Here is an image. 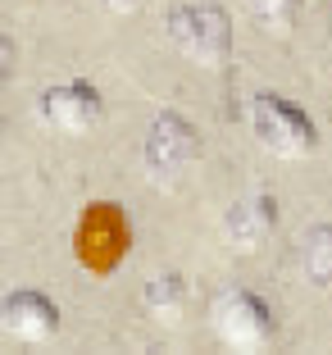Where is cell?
I'll return each mask as SVG.
<instances>
[{"instance_id": "1", "label": "cell", "mask_w": 332, "mask_h": 355, "mask_svg": "<svg viewBox=\"0 0 332 355\" xmlns=\"http://www.w3.org/2000/svg\"><path fill=\"white\" fill-rule=\"evenodd\" d=\"M132 251V223H128L123 205L114 200H91L78 214L73 228V260L82 264L91 278H110Z\"/></svg>"}, {"instance_id": "2", "label": "cell", "mask_w": 332, "mask_h": 355, "mask_svg": "<svg viewBox=\"0 0 332 355\" xmlns=\"http://www.w3.org/2000/svg\"><path fill=\"white\" fill-rule=\"evenodd\" d=\"M250 132H255V141L264 150H273L282 159H305L319 146L314 119L301 105H291L287 96H273V92H260L250 101Z\"/></svg>"}, {"instance_id": "3", "label": "cell", "mask_w": 332, "mask_h": 355, "mask_svg": "<svg viewBox=\"0 0 332 355\" xmlns=\"http://www.w3.org/2000/svg\"><path fill=\"white\" fill-rule=\"evenodd\" d=\"M164 28L168 42L205 69H218L232 55V23L218 5H173L164 14Z\"/></svg>"}, {"instance_id": "4", "label": "cell", "mask_w": 332, "mask_h": 355, "mask_svg": "<svg viewBox=\"0 0 332 355\" xmlns=\"http://www.w3.org/2000/svg\"><path fill=\"white\" fill-rule=\"evenodd\" d=\"M209 324H214L218 342H228L232 351H260L278 337V319H273L269 301L246 287H232L209 305Z\"/></svg>"}, {"instance_id": "5", "label": "cell", "mask_w": 332, "mask_h": 355, "mask_svg": "<svg viewBox=\"0 0 332 355\" xmlns=\"http://www.w3.org/2000/svg\"><path fill=\"white\" fill-rule=\"evenodd\" d=\"M200 155V132L191 119H182L177 110H159L146 128V146H141V159H146V173L150 182H173L182 168H191Z\"/></svg>"}, {"instance_id": "6", "label": "cell", "mask_w": 332, "mask_h": 355, "mask_svg": "<svg viewBox=\"0 0 332 355\" xmlns=\"http://www.w3.org/2000/svg\"><path fill=\"white\" fill-rule=\"evenodd\" d=\"M101 114H105V96L96 92L91 83H82V78L46 87L42 101H37V119H42L46 128H55V132H64V137L91 132V128L101 123Z\"/></svg>"}, {"instance_id": "7", "label": "cell", "mask_w": 332, "mask_h": 355, "mask_svg": "<svg viewBox=\"0 0 332 355\" xmlns=\"http://www.w3.org/2000/svg\"><path fill=\"white\" fill-rule=\"evenodd\" d=\"M0 328L10 342H23V346H42L60 333V305L51 301L46 292H10L5 305H0Z\"/></svg>"}, {"instance_id": "8", "label": "cell", "mask_w": 332, "mask_h": 355, "mask_svg": "<svg viewBox=\"0 0 332 355\" xmlns=\"http://www.w3.org/2000/svg\"><path fill=\"white\" fill-rule=\"evenodd\" d=\"M273 228H278V200L269 191H250V196L232 200L228 214H223V241L241 255L260 251L273 237Z\"/></svg>"}, {"instance_id": "9", "label": "cell", "mask_w": 332, "mask_h": 355, "mask_svg": "<svg viewBox=\"0 0 332 355\" xmlns=\"http://www.w3.org/2000/svg\"><path fill=\"white\" fill-rule=\"evenodd\" d=\"M141 305L159 324H182V314H187V305H191L187 278H182V273H159V278H150L141 287Z\"/></svg>"}, {"instance_id": "10", "label": "cell", "mask_w": 332, "mask_h": 355, "mask_svg": "<svg viewBox=\"0 0 332 355\" xmlns=\"http://www.w3.org/2000/svg\"><path fill=\"white\" fill-rule=\"evenodd\" d=\"M301 273L314 287H332V223H314L301 237Z\"/></svg>"}, {"instance_id": "11", "label": "cell", "mask_w": 332, "mask_h": 355, "mask_svg": "<svg viewBox=\"0 0 332 355\" xmlns=\"http://www.w3.org/2000/svg\"><path fill=\"white\" fill-rule=\"evenodd\" d=\"M301 5L305 0H250L255 19H260L264 28H273V32H287L291 23L301 19Z\"/></svg>"}, {"instance_id": "12", "label": "cell", "mask_w": 332, "mask_h": 355, "mask_svg": "<svg viewBox=\"0 0 332 355\" xmlns=\"http://www.w3.org/2000/svg\"><path fill=\"white\" fill-rule=\"evenodd\" d=\"M105 5H110L114 14H132V10H141L146 0H105Z\"/></svg>"}]
</instances>
